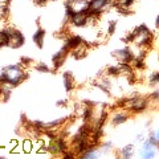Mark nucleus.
<instances>
[{
    "label": "nucleus",
    "instance_id": "dca6fc26",
    "mask_svg": "<svg viewBox=\"0 0 159 159\" xmlns=\"http://www.w3.org/2000/svg\"><path fill=\"white\" fill-rule=\"evenodd\" d=\"M17 145H19V141H17V139H13V141H11V142H9V150L12 151Z\"/></svg>",
    "mask_w": 159,
    "mask_h": 159
},
{
    "label": "nucleus",
    "instance_id": "6ab92c4d",
    "mask_svg": "<svg viewBox=\"0 0 159 159\" xmlns=\"http://www.w3.org/2000/svg\"><path fill=\"white\" fill-rule=\"evenodd\" d=\"M45 2H51V0H45Z\"/></svg>",
    "mask_w": 159,
    "mask_h": 159
},
{
    "label": "nucleus",
    "instance_id": "f03ea898",
    "mask_svg": "<svg viewBox=\"0 0 159 159\" xmlns=\"http://www.w3.org/2000/svg\"><path fill=\"white\" fill-rule=\"evenodd\" d=\"M66 17L73 13H88L89 0H65Z\"/></svg>",
    "mask_w": 159,
    "mask_h": 159
},
{
    "label": "nucleus",
    "instance_id": "1a4fd4ad",
    "mask_svg": "<svg viewBox=\"0 0 159 159\" xmlns=\"http://www.w3.org/2000/svg\"><path fill=\"white\" fill-rule=\"evenodd\" d=\"M44 37H45V32H44L43 29H37V31L34 32V34H33V41L36 43V45H37L39 48L43 47V44H44Z\"/></svg>",
    "mask_w": 159,
    "mask_h": 159
},
{
    "label": "nucleus",
    "instance_id": "0eeeda50",
    "mask_svg": "<svg viewBox=\"0 0 159 159\" xmlns=\"http://www.w3.org/2000/svg\"><path fill=\"white\" fill-rule=\"evenodd\" d=\"M127 118H129V113L123 107H119L117 111H114L111 114V122L114 125H121V123L127 121Z\"/></svg>",
    "mask_w": 159,
    "mask_h": 159
},
{
    "label": "nucleus",
    "instance_id": "7ed1b4c3",
    "mask_svg": "<svg viewBox=\"0 0 159 159\" xmlns=\"http://www.w3.org/2000/svg\"><path fill=\"white\" fill-rule=\"evenodd\" d=\"M158 150H159V147L151 141L150 138H147V139L143 141V145H142V148H141V157L145 158V159L154 158V157H157Z\"/></svg>",
    "mask_w": 159,
    "mask_h": 159
},
{
    "label": "nucleus",
    "instance_id": "20e7f679",
    "mask_svg": "<svg viewBox=\"0 0 159 159\" xmlns=\"http://www.w3.org/2000/svg\"><path fill=\"white\" fill-rule=\"evenodd\" d=\"M7 31H8V47H11L13 49L20 48L24 44V36L21 34V32L16 31V29H12L7 27Z\"/></svg>",
    "mask_w": 159,
    "mask_h": 159
},
{
    "label": "nucleus",
    "instance_id": "39448f33",
    "mask_svg": "<svg viewBox=\"0 0 159 159\" xmlns=\"http://www.w3.org/2000/svg\"><path fill=\"white\" fill-rule=\"evenodd\" d=\"M86 15L88 13H73L66 19L69 24H72V25L77 28H82V27H86Z\"/></svg>",
    "mask_w": 159,
    "mask_h": 159
},
{
    "label": "nucleus",
    "instance_id": "ddd939ff",
    "mask_svg": "<svg viewBox=\"0 0 159 159\" xmlns=\"http://www.w3.org/2000/svg\"><path fill=\"white\" fill-rule=\"evenodd\" d=\"M8 15V6L7 3H2L0 4V20H6Z\"/></svg>",
    "mask_w": 159,
    "mask_h": 159
},
{
    "label": "nucleus",
    "instance_id": "9b49d317",
    "mask_svg": "<svg viewBox=\"0 0 159 159\" xmlns=\"http://www.w3.org/2000/svg\"><path fill=\"white\" fill-rule=\"evenodd\" d=\"M134 154V146L133 145H127L125 147L121 148V151H119V155L122 158H131Z\"/></svg>",
    "mask_w": 159,
    "mask_h": 159
},
{
    "label": "nucleus",
    "instance_id": "a211bd4d",
    "mask_svg": "<svg viewBox=\"0 0 159 159\" xmlns=\"http://www.w3.org/2000/svg\"><path fill=\"white\" fill-rule=\"evenodd\" d=\"M0 2H2V3H7V4H8L9 2H11V0H0Z\"/></svg>",
    "mask_w": 159,
    "mask_h": 159
},
{
    "label": "nucleus",
    "instance_id": "9d476101",
    "mask_svg": "<svg viewBox=\"0 0 159 159\" xmlns=\"http://www.w3.org/2000/svg\"><path fill=\"white\" fill-rule=\"evenodd\" d=\"M62 80H64V85H65V89H66L68 92H70L72 89L74 88V80L72 77V74L70 73H64Z\"/></svg>",
    "mask_w": 159,
    "mask_h": 159
},
{
    "label": "nucleus",
    "instance_id": "4468645a",
    "mask_svg": "<svg viewBox=\"0 0 159 159\" xmlns=\"http://www.w3.org/2000/svg\"><path fill=\"white\" fill-rule=\"evenodd\" d=\"M150 139L155 143V145L159 147V129H157V130H154L151 133V135H150Z\"/></svg>",
    "mask_w": 159,
    "mask_h": 159
},
{
    "label": "nucleus",
    "instance_id": "f8f14e48",
    "mask_svg": "<svg viewBox=\"0 0 159 159\" xmlns=\"http://www.w3.org/2000/svg\"><path fill=\"white\" fill-rule=\"evenodd\" d=\"M21 146H23L24 152H31L33 150V139L32 138H25L21 142Z\"/></svg>",
    "mask_w": 159,
    "mask_h": 159
},
{
    "label": "nucleus",
    "instance_id": "6e6552de",
    "mask_svg": "<svg viewBox=\"0 0 159 159\" xmlns=\"http://www.w3.org/2000/svg\"><path fill=\"white\" fill-rule=\"evenodd\" d=\"M68 52H69V51H68L65 47H64L62 49H60V51L52 57L53 64H54V68H58V66H61V65H62V62H64V60H65Z\"/></svg>",
    "mask_w": 159,
    "mask_h": 159
},
{
    "label": "nucleus",
    "instance_id": "423d86ee",
    "mask_svg": "<svg viewBox=\"0 0 159 159\" xmlns=\"http://www.w3.org/2000/svg\"><path fill=\"white\" fill-rule=\"evenodd\" d=\"M113 56L118 60L119 64H129L133 57L129 48H122V49H118V51H114Z\"/></svg>",
    "mask_w": 159,
    "mask_h": 159
},
{
    "label": "nucleus",
    "instance_id": "2eb2a0df",
    "mask_svg": "<svg viewBox=\"0 0 159 159\" xmlns=\"http://www.w3.org/2000/svg\"><path fill=\"white\" fill-rule=\"evenodd\" d=\"M157 86H158V89H157V90H155V92H154V93H152V96H151V98H152V99H155V101H157V102H159V85H157Z\"/></svg>",
    "mask_w": 159,
    "mask_h": 159
},
{
    "label": "nucleus",
    "instance_id": "f257e3e1",
    "mask_svg": "<svg viewBox=\"0 0 159 159\" xmlns=\"http://www.w3.org/2000/svg\"><path fill=\"white\" fill-rule=\"evenodd\" d=\"M27 77H28V74L21 64L8 65L3 69L2 74H0V85H9L15 88L20 85Z\"/></svg>",
    "mask_w": 159,
    "mask_h": 159
},
{
    "label": "nucleus",
    "instance_id": "f3484780",
    "mask_svg": "<svg viewBox=\"0 0 159 159\" xmlns=\"http://www.w3.org/2000/svg\"><path fill=\"white\" fill-rule=\"evenodd\" d=\"M37 69H39L40 72H49V68L47 65H44V64H43V65H39Z\"/></svg>",
    "mask_w": 159,
    "mask_h": 159
}]
</instances>
